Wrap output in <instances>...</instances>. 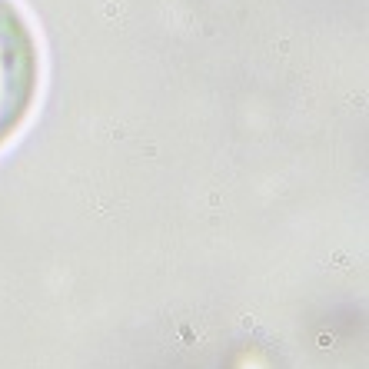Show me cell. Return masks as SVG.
Wrapping results in <instances>:
<instances>
[{
    "instance_id": "cell-1",
    "label": "cell",
    "mask_w": 369,
    "mask_h": 369,
    "mask_svg": "<svg viewBox=\"0 0 369 369\" xmlns=\"http://www.w3.org/2000/svg\"><path fill=\"white\" fill-rule=\"evenodd\" d=\"M41 90V47L14 0H0V146L31 117Z\"/></svg>"
}]
</instances>
